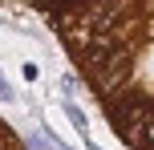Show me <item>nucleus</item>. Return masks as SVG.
<instances>
[{
  "label": "nucleus",
  "mask_w": 154,
  "mask_h": 150,
  "mask_svg": "<svg viewBox=\"0 0 154 150\" xmlns=\"http://www.w3.org/2000/svg\"><path fill=\"white\" fill-rule=\"evenodd\" d=\"M61 110H65V118L73 122V130L81 138H89V118H85V110L77 106V97H61Z\"/></svg>",
  "instance_id": "1"
},
{
  "label": "nucleus",
  "mask_w": 154,
  "mask_h": 150,
  "mask_svg": "<svg viewBox=\"0 0 154 150\" xmlns=\"http://www.w3.org/2000/svg\"><path fill=\"white\" fill-rule=\"evenodd\" d=\"M53 142H57V138L53 134H49V130H32V134H24V150H53Z\"/></svg>",
  "instance_id": "2"
},
{
  "label": "nucleus",
  "mask_w": 154,
  "mask_h": 150,
  "mask_svg": "<svg viewBox=\"0 0 154 150\" xmlns=\"http://www.w3.org/2000/svg\"><path fill=\"white\" fill-rule=\"evenodd\" d=\"M134 150H154V114L146 118V126L138 130V138H134Z\"/></svg>",
  "instance_id": "3"
},
{
  "label": "nucleus",
  "mask_w": 154,
  "mask_h": 150,
  "mask_svg": "<svg viewBox=\"0 0 154 150\" xmlns=\"http://www.w3.org/2000/svg\"><path fill=\"white\" fill-rule=\"evenodd\" d=\"M57 85H61V97H77V93H81L77 73H61V81H57Z\"/></svg>",
  "instance_id": "4"
},
{
  "label": "nucleus",
  "mask_w": 154,
  "mask_h": 150,
  "mask_svg": "<svg viewBox=\"0 0 154 150\" xmlns=\"http://www.w3.org/2000/svg\"><path fill=\"white\" fill-rule=\"evenodd\" d=\"M16 97H20V93H16V89H12V85H8V81H4V77H0V102H4V106H12V102H16Z\"/></svg>",
  "instance_id": "5"
},
{
  "label": "nucleus",
  "mask_w": 154,
  "mask_h": 150,
  "mask_svg": "<svg viewBox=\"0 0 154 150\" xmlns=\"http://www.w3.org/2000/svg\"><path fill=\"white\" fill-rule=\"evenodd\" d=\"M20 73H24V81H37V77H41V69H37L32 61H24V69H20Z\"/></svg>",
  "instance_id": "6"
},
{
  "label": "nucleus",
  "mask_w": 154,
  "mask_h": 150,
  "mask_svg": "<svg viewBox=\"0 0 154 150\" xmlns=\"http://www.w3.org/2000/svg\"><path fill=\"white\" fill-rule=\"evenodd\" d=\"M85 150H101V146H97V142H93V138H85Z\"/></svg>",
  "instance_id": "7"
},
{
  "label": "nucleus",
  "mask_w": 154,
  "mask_h": 150,
  "mask_svg": "<svg viewBox=\"0 0 154 150\" xmlns=\"http://www.w3.org/2000/svg\"><path fill=\"white\" fill-rule=\"evenodd\" d=\"M53 150H73V146H65V142H61V138H57V142H53Z\"/></svg>",
  "instance_id": "8"
}]
</instances>
